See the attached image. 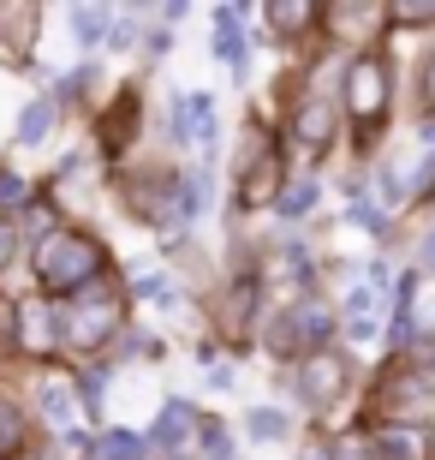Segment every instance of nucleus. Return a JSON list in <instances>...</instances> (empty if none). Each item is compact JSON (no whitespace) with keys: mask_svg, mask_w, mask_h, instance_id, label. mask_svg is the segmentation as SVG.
<instances>
[{"mask_svg":"<svg viewBox=\"0 0 435 460\" xmlns=\"http://www.w3.org/2000/svg\"><path fill=\"white\" fill-rule=\"evenodd\" d=\"M30 270H36V293L42 299H72V293L108 281V245L84 227H60L48 245L30 252Z\"/></svg>","mask_w":435,"mask_h":460,"instance_id":"obj_1","label":"nucleus"},{"mask_svg":"<svg viewBox=\"0 0 435 460\" xmlns=\"http://www.w3.org/2000/svg\"><path fill=\"white\" fill-rule=\"evenodd\" d=\"M54 311H60V347H72V353H101L126 329V293L114 281H96V288L72 293Z\"/></svg>","mask_w":435,"mask_h":460,"instance_id":"obj_2","label":"nucleus"},{"mask_svg":"<svg viewBox=\"0 0 435 460\" xmlns=\"http://www.w3.org/2000/svg\"><path fill=\"white\" fill-rule=\"evenodd\" d=\"M346 108H352L358 126H376V119H382V108H387V66L376 60V54H358V60H352V72H346Z\"/></svg>","mask_w":435,"mask_h":460,"instance_id":"obj_3","label":"nucleus"},{"mask_svg":"<svg viewBox=\"0 0 435 460\" xmlns=\"http://www.w3.org/2000/svg\"><path fill=\"white\" fill-rule=\"evenodd\" d=\"M18 353H30V358L60 353V311H54V299H42V293L18 299Z\"/></svg>","mask_w":435,"mask_h":460,"instance_id":"obj_4","label":"nucleus"},{"mask_svg":"<svg viewBox=\"0 0 435 460\" xmlns=\"http://www.w3.org/2000/svg\"><path fill=\"white\" fill-rule=\"evenodd\" d=\"M328 341V311L317 305V299H310V305H292L281 317V323H274V335H268V347H274V353H310V347H322Z\"/></svg>","mask_w":435,"mask_h":460,"instance_id":"obj_5","label":"nucleus"},{"mask_svg":"<svg viewBox=\"0 0 435 460\" xmlns=\"http://www.w3.org/2000/svg\"><path fill=\"white\" fill-rule=\"evenodd\" d=\"M173 137L209 150V137H215V102L209 96H173Z\"/></svg>","mask_w":435,"mask_h":460,"instance_id":"obj_6","label":"nucleus"},{"mask_svg":"<svg viewBox=\"0 0 435 460\" xmlns=\"http://www.w3.org/2000/svg\"><path fill=\"white\" fill-rule=\"evenodd\" d=\"M340 383H346V365H340L335 353H317V358H304V376H299V389L310 407H328L340 394Z\"/></svg>","mask_w":435,"mask_h":460,"instance_id":"obj_7","label":"nucleus"},{"mask_svg":"<svg viewBox=\"0 0 435 460\" xmlns=\"http://www.w3.org/2000/svg\"><path fill=\"white\" fill-rule=\"evenodd\" d=\"M137 114H144V102H137V90L126 84V90H119V102L108 108V114H101V150H108V155H119L126 144H132Z\"/></svg>","mask_w":435,"mask_h":460,"instance_id":"obj_8","label":"nucleus"},{"mask_svg":"<svg viewBox=\"0 0 435 460\" xmlns=\"http://www.w3.org/2000/svg\"><path fill=\"white\" fill-rule=\"evenodd\" d=\"M292 132H299V150L304 155L328 150V137H335V108H328V96H310V102L299 108V119H292Z\"/></svg>","mask_w":435,"mask_h":460,"instance_id":"obj_9","label":"nucleus"},{"mask_svg":"<svg viewBox=\"0 0 435 460\" xmlns=\"http://www.w3.org/2000/svg\"><path fill=\"white\" fill-rule=\"evenodd\" d=\"M42 31V13L36 6H0V49L13 60H30V42Z\"/></svg>","mask_w":435,"mask_h":460,"instance_id":"obj_10","label":"nucleus"},{"mask_svg":"<svg viewBox=\"0 0 435 460\" xmlns=\"http://www.w3.org/2000/svg\"><path fill=\"white\" fill-rule=\"evenodd\" d=\"M54 119H60V102H54V96H30V102L18 108V126H13V137L24 144V150H36V144H48Z\"/></svg>","mask_w":435,"mask_h":460,"instance_id":"obj_11","label":"nucleus"},{"mask_svg":"<svg viewBox=\"0 0 435 460\" xmlns=\"http://www.w3.org/2000/svg\"><path fill=\"white\" fill-rule=\"evenodd\" d=\"M78 394L66 389V383H42V425L54 430V437H72L78 430Z\"/></svg>","mask_w":435,"mask_h":460,"instance_id":"obj_12","label":"nucleus"},{"mask_svg":"<svg viewBox=\"0 0 435 460\" xmlns=\"http://www.w3.org/2000/svg\"><path fill=\"white\" fill-rule=\"evenodd\" d=\"M281 162H274V150H263L257 155V168H245V191H239V204L245 209H257V204H274L281 198Z\"/></svg>","mask_w":435,"mask_h":460,"instance_id":"obj_13","label":"nucleus"},{"mask_svg":"<svg viewBox=\"0 0 435 460\" xmlns=\"http://www.w3.org/2000/svg\"><path fill=\"white\" fill-rule=\"evenodd\" d=\"M185 437H191V407H185V401H168V407H161V419H155V430H150V448L179 455Z\"/></svg>","mask_w":435,"mask_h":460,"instance_id":"obj_14","label":"nucleus"},{"mask_svg":"<svg viewBox=\"0 0 435 460\" xmlns=\"http://www.w3.org/2000/svg\"><path fill=\"white\" fill-rule=\"evenodd\" d=\"M24 448H30V419L18 412V401L0 394V460H18Z\"/></svg>","mask_w":435,"mask_h":460,"instance_id":"obj_15","label":"nucleus"},{"mask_svg":"<svg viewBox=\"0 0 435 460\" xmlns=\"http://www.w3.org/2000/svg\"><path fill=\"white\" fill-rule=\"evenodd\" d=\"M30 204H36V186H30V180H24L18 168H6V162H0V222L24 216Z\"/></svg>","mask_w":435,"mask_h":460,"instance_id":"obj_16","label":"nucleus"},{"mask_svg":"<svg viewBox=\"0 0 435 460\" xmlns=\"http://www.w3.org/2000/svg\"><path fill=\"white\" fill-rule=\"evenodd\" d=\"M108 24H114V13H108V6H72L78 49H108Z\"/></svg>","mask_w":435,"mask_h":460,"instance_id":"obj_17","label":"nucleus"},{"mask_svg":"<svg viewBox=\"0 0 435 460\" xmlns=\"http://www.w3.org/2000/svg\"><path fill=\"white\" fill-rule=\"evenodd\" d=\"M251 305H257V281H239V288L227 293V299H221V323L239 329L245 317H251Z\"/></svg>","mask_w":435,"mask_h":460,"instance_id":"obj_18","label":"nucleus"},{"mask_svg":"<svg viewBox=\"0 0 435 460\" xmlns=\"http://www.w3.org/2000/svg\"><path fill=\"white\" fill-rule=\"evenodd\" d=\"M268 24H274L281 36H299V31L317 24V6H268Z\"/></svg>","mask_w":435,"mask_h":460,"instance_id":"obj_19","label":"nucleus"},{"mask_svg":"<svg viewBox=\"0 0 435 460\" xmlns=\"http://www.w3.org/2000/svg\"><path fill=\"white\" fill-rule=\"evenodd\" d=\"M72 394H78V407H84L90 419H96V412H101V394H108V371H78Z\"/></svg>","mask_w":435,"mask_h":460,"instance_id":"obj_20","label":"nucleus"},{"mask_svg":"<svg viewBox=\"0 0 435 460\" xmlns=\"http://www.w3.org/2000/svg\"><path fill=\"white\" fill-rule=\"evenodd\" d=\"M274 204H281V216H310L317 209V180H292Z\"/></svg>","mask_w":435,"mask_h":460,"instance_id":"obj_21","label":"nucleus"},{"mask_svg":"<svg viewBox=\"0 0 435 460\" xmlns=\"http://www.w3.org/2000/svg\"><path fill=\"white\" fill-rule=\"evenodd\" d=\"M18 353V299L13 293H0V358Z\"/></svg>","mask_w":435,"mask_h":460,"instance_id":"obj_22","label":"nucleus"},{"mask_svg":"<svg viewBox=\"0 0 435 460\" xmlns=\"http://www.w3.org/2000/svg\"><path fill=\"white\" fill-rule=\"evenodd\" d=\"M251 437H257V443H281V437H286V419L274 407H257L251 412Z\"/></svg>","mask_w":435,"mask_h":460,"instance_id":"obj_23","label":"nucleus"},{"mask_svg":"<svg viewBox=\"0 0 435 460\" xmlns=\"http://www.w3.org/2000/svg\"><path fill=\"white\" fill-rule=\"evenodd\" d=\"M132 293L137 299H161V305H173V288H168V275H155V270H144L132 281Z\"/></svg>","mask_w":435,"mask_h":460,"instance_id":"obj_24","label":"nucleus"},{"mask_svg":"<svg viewBox=\"0 0 435 460\" xmlns=\"http://www.w3.org/2000/svg\"><path fill=\"white\" fill-rule=\"evenodd\" d=\"M18 245H24V239H18V222H0V275L18 263Z\"/></svg>","mask_w":435,"mask_h":460,"instance_id":"obj_25","label":"nucleus"},{"mask_svg":"<svg viewBox=\"0 0 435 460\" xmlns=\"http://www.w3.org/2000/svg\"><path fill=\"white\" fill-rule=\"evenodd\" d=\"M394 24H435V6H394Z\"/></svg>","mask_w":435,"mask_h":460,"instance_id":"obj_26","label":"nucleus"},{"mask_svg":"<svg viewBox=\"0 0 435 460\" xmlns=\"http://www.w3.org/2000/svg\"><path fill=\"white\" fill-rule=\"evenodd\" d=\"M423 96H430V108H435V54H430V66H423Z\"/></svg>","mask_w":435,"mask_h":460,"instance_id":"obj_27","label":"nucleus"},{"mask_svg":"<svg viewBox=\"0 0 435 460\" xmlns=\"http://www.w3.org/2000/svg\"><path fill=\"white\" fill-rule=\"evenodd\" d=\"M423 263H430V270H435V239H423Z\"/></svg>","mask_w":435,"mask_h":460,"instance_id":"obj_28","label":"nucleus"},{"mask_svg":"<svg viewBox=\"0 0 435 460\" xmlns=\"http://www.w3.org/2000/svg\"><path fill=\"white\" fill-rule=\"evenodd\" d=\"M304 460H328V455H322V448H310V455H304Z\"/></svg>","mask_w":435,"mask_h":460,"instance_id":"obj_29","label":"nucleus"}]
</instances>
